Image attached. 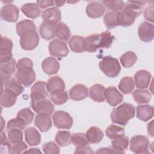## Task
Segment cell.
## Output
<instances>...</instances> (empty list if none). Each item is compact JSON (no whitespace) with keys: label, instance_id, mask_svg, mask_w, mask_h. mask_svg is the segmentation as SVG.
<instances>
[{"label":"cell","instance_id":"6da1fadb","mask_svg":"<svg viewBox=\"0 0 154 154\" xmlns=\"http://www.w3.org/2000/svg\"><path fill=\"white\" fill-rule=\"evenodd\" d=\"M145 1H129L124 8L117 12V23L123 27L131 26L135 22V19L141 14L143 7L146 4Z\"/></svg>","mask_w":154,"mask_h":154},{"label":"cell","instance_id":"7a4b0ae2","mask_svg":"<svg viewBox=\"0 0 154 154\" xmlns=\"http://www.w3.org/2000/svg\"><path fill=\"white\" fill-rule=\"evenodd\" d=\"M16 78L23 86L29 87L35 80V73L33 70V63L28 58H22L17 61Z\"/></svg>","mask_w":154,"mask_h":154},{"label":"cell","instance_id":"3957f363","mask_svg":"<svg viewBox=\"0 0 154 154\" xmlns=\"http://www.w3.org/2000/svg\"><path fill=\"white\" fill-rule=\"evenodd\" d=\"M135 108L129 103H123L114 108L111 113V119L112 123L126 126L130 119L135 116Z\"/></svg>","mask_w":154,"mask_h":154},{"label":"cell","instance_id":"277c9868","mask_svg":"<svg viewBox=\"0 0 154 154\" xmlns=\"http://www.w3.org/2000/svg\"><path fill=\"white\" fill-rule=\"evenodd\" d=\"M99 66L102 72L109 78L117 76L121 71V66L117 59L111 56L104 57L99 62Z\"/></svg>","mask_w":154,"mask_h":154},{"label":"cell","instance_id":"5b68a950","mask_svg":"<svg viewBox=\"0 0 154 154\" xmlns=\"http://www.w3.org/2000/svg\"><path fill=\"white\" fill-rule=\"evenodd\" d=\"M150 142L148 138L141 135L133 136L130 141V150L138 154L148 153Z\"/></svg>","mask_w":154,"mask_h":154},{"label":"cell","instance_id":"8992f818","mask_svg":"<svg viewBox=\"0 0 154 154\" xmlns=\"http://www.w3.org/2000/svg\"><path fill=\"white\" fill-rule=\"evenodd\" d=\"M39 40V36L36 31H28L20 36V45L23 49L31 51L38 46Z\"/></svg>","mask_w":154,"mask_h":154},{"label":"cell","instance_id":"52a82bcc","mask_svg":"<svg viewBox=\"0 0 154 154\" xmlns=\"http://www.w3.org/2000/svg\"><path fill=\"white\" fill-rule=\"evenodd\" d=\"M54 125L59 129H69L73 125V119L66 111L59 110L54 112L52 116Z\"/></svg>","mask_w":154,"mask_h":154},{"label":"cell","instance_id":"ba28073f","mask_svg":"<svg viewBox=\"0 0 154 154\" xmlns=\"http://www.w3.org/2000/svg\"><path fill=\"white\" fill-rule=\"evenodd\" d=\"M49 51L51 55L58 58L64 57L69 54L67 44L58 39H54L49 43Z\"/></svg>","mask_w":154,"mask_h":154},{"label":"cell","instance_id":"9c48e42d","mask_svg":"<svg viewBox=\"0 0 154 154\" xmlns=\"http://www.w3.org/2000/svg\"><path fill=\"white\" fill-rule=\"evenodd\" d=\"M48 96V91L46 88V83L39 81L36 82L31 88V102L40 100Z\"/></svg>","mask_w":154,"mask_h":154},{"label":"cell","instance_id":"30bf717a","mask_svg":"<svg viewBox=\"0 0 154 154\" xmlns=\"http://www.w3.org/2000/svg\"><path fill=\"white\" fill-rule=\"evenodd\" d=\"M19 8L12 4L4 5L1 10V16L4 20L8 22H15L19 17Z\"/></svg>","mask_w":154,"mask_h":154},{"label":"cell","instance_id":"8fae6325","mask_svg":"<svg viewBox=\"0 0 154 154\" xmlns=\"http://www.w3.org/2000/svg\"><path fill=\"white\" fill-rule=\"evenodd\" d=\"M138 37L144 42H151L154 37V26L148 22H143L138 28Z\"/></svg>","mask_w":154,"mask_h":154},{"label":"cell","instance_id":"7c38bea8","mask_svg":"<svg viewBox=\"0 0 154 154\" xmlns=\"http://www.w3.org/2000/svg\"><path fill=\"white\" fill-rule=\"evenodd\" d=\"M31 108L36 113H45L51 115L54 111V106L48 99H44L40 100L31 102Z\"/></svg>","mask_w":154,"mask_h":154},{"label":"cell","instance_id":"4fadbf2b","mask_svg":"<svg viewBox=\"0 0 154 154\" xmlns=\"http://www.w3.org/2000/svg\"><path fill=\"white\" fill-rule=\"evenodd\" d=\"M13 42L8 37H2L0 46V63L8 61L13 58L11 52Z\"/></svg>","mask_w":154,"mask_h":154},{"label":"cell","instance_id":"5bb4252c","mask_svg":"<svg viewBox=\"0 0 154 154\" xmlns=\"http://www.w3.org/2000/svg\"><path fill=\"white\" fill-rule=\"evenodd\" d=\"M105 99L106 102L112 106H116L122 102L123 96L115 87H109L105 90Z\"/></svg>","mask_w":154,"mask_h":154},{"label":"cell","instance_id":"9a60e30c","mask_svg":"<svg viewBox=\"0 0 154 154\" xmlns=\"http://www.w3.org/2000/svg\"><path fill=\"white\" fill-rule=\"evenodd\" d=\"M85 11L89 17L96 19L103 16L105 8L102 3L97 1H91L88 4Z\"/></svg>","mask_w":154,"mask_h":154},{"label":"cell","instance_id":"2e32d148","mask_svg":"<svg viewBox=\"0 0 154 154\" xmlns=\"http://www.w3.org/2000/svg\"><path fill=\"white\" fill-rule=\"evenodd\" d=\"M151 78L152 75L147 70H138L134 75L135 85L139 89L146 88L150 84Z\"/></svg>","mask_w":154,"mask_h":154},{"label":"cell","instance_id":"e0dca14e","mask_svg":"<svg viewBox=\"0 0 154 154\" xmlns=\"http://www.w3.org/2000/svg\"><path fill=\"white\" fill-rule=\"evenodd\" d=\"M34 124L42 132H46L49 131L52 126L49 115L45 113H38L35 116Z\"/></svg>","mask_w":154,"mask_h":154},{"label":"cell","instance_id":"ac0fdd59","mask_svg":"<svg viewBox=\"0 0 154 154\" xmlns=\"http://www.w3.org/2000/svg\"><path fill=\"white\" fill-rule=\"evenodd\" d=\"M42 17L43 21L57 24L61 20V14L60 10L57 7H51L42 11Z\"/></svg>","mask_w":154,"mask_h":154},{"label":"cell","instance_id":"d6986e66","mask_svg":"<svg viewBox=\"0 0 154 154\" xmlns=\"http://www.w3.org/2000/svg\"><path fill=\"white\" fill-rule=\"evenodd\" d=\"M57 25V24L43 21L39 28V33L41 37L46 40L54 38L55 36Z\"/></svg>","mask_w":154,"mask_h":154},{"label":"cell","instance_id":"ffe728a7","mask_svg":"<svg viewBox=\"0 0 154 154\" xmlns=\"http://www.w3.org/2000/svg\"><path fill=\"white\" fill-rule=\"evenodd\" d=\"M88 88L82 84H76L69 90L70 99L75 101H79L85 99L88 96Z\"/></svg>","mask_w":154,"mask_h":154},{"label":"cell","instance_id":"44dd1931","mask_svg":"<svg viewBox=\"0 0 154 154\" xmlns=\"http://www.w3.org/2000/svg\"><path fill=\"white\" fill-rule=\"evenodd\" d=\"M42 67L46 74L52 75L58 72L60 69V64L55 58L50 57L46 58L42 61Z\"/></svg>","mask_w":154,"mask_h":154},{"label":"cell","instance_id":"7402d4cb","mask_svg":"<svg viewBox=\"0 0 154 154\" xmlns=\"http://www.w3.org/2000/svg\"><path fill=\"white\" fill-rule=\"evenodd\" d=\"M25 138L29 146H37L40 143L41 135L34 127H29L25 131Z\"/></svg>","mask_w":154,"mask_h":154},{"label":"cell","instance_id":"603a6c76","mask_svg":"<svg viewBox=\"0 0 154 154\" xmlns=\"http://www.w3.org/2000/svg\"><path fill=\"white\" fill-rule=\"evenodd\" d=\"M153 117V108L149 105H141L137 107V117L141 121L147 122Z\"/></svg>","mask_w":154,"mask_h":154},{"label":"cell","instance_id":"cb8c5ba5","mask_svg":"<svg viewBox=\"0 0 154 154\" xmlns=\"http://www.w3.org/2000/svg\"><path fill=\"white\" fill-rule=\"evenodd\" d=\"M46 88L49 93L59 90H64L65 84L64 81L58 76L51 77L46 83Z\"/></svg>","mask_w":154,"mask_h":154},{"label":"cell","instance_id":"d4e9b609","mask_svg":"<svg viewBox=\"0 0 154 154\" xmlns=\"http://www.w3.org/2000/svg\"><path fill=\"white\" fill-rule=\"evenodd\" d=\"M105 90L104 86L101 84H96L91 86L90 88V97L95 102H102L105 100Z\"/></svg>","mask_w":154,"mask_h":154},{"label":"cell","instance_id":"484cf974","mask_svg":"<svg viewBox=\"0 0 154 154\" xmlns=\"http://www.w3.org/2000/svg\"><path fill=\"white\" fill-rule=\"evenodd\" d=\"M100 35L94 34L85 38V51L94 52L99 48Z\"/></svg>","mask_w":154,"mask_h":154},{"label":"cell","instance_id":"4316f807","mask_svg":"<svg viewBox=\"0 0 154 154\" xmlns=\"http://www.w3.org/2000/svg\"><path fill=\"white\" fill-rule=\"evenodd\" d=\"M70 49L76 53H81L85 51V38L80 35H73L69 42Z\"/></svg>","mask_w":154,"mask_h":154},{"label":"cell","instance_id":"83f0119b","mask_svg":"<svg viewBox=\"0 0 154 154\" xmlns=\"http://www.w3.org/2000/svg\"><path fill=\"white\" fill-rule=\"evenodd\" d=\"M88 141L91 144H96L102 141L103 137V133L100 129L93 126L88 129L85 134Z\"/></svg>","mask_w":154,"mask_h":154},{"label":"cell","instance_id":"f1b7e54d","mask_svg":"<svg viewBox=\"0 0 154 154\" xmlns=\"http://www.w3.org/2000/svg\"><path fill=\"white\" fill-rule=\"evenodd\" d=\"M17 100V96L8 90L5 89L1 94L0 102L2 106L10 108L13 106Z\"/></svg>","mask_w":154,"mask_h":154},{"label":"cell","instance_id":"f546056e","mask_svg":"<svg viewBox=\"0 0 154 154\" xmlns=\"http://www.w3.org/2000/svg\"><path fill=\"white\" fill-rule=\"evenodd\" d=\"M21 10L29 18L35 19L40 15V10L35 3H27L22 5Z\"/></svg>","mask_w":154,"mask_h":154},{"label":"cell","instance_id":"4dcf8cb0","mask_svg":"<svg viewBox=\"0 0 154 154\" xmlns=\"http://www.w3.org/2000/svg\"><path fill=\"white\" fill-rule=\"evenodd\" d=\"M133 99L137 103H146L152 99V94L147 90H135L132 93Z\"/></svg>","mask_w":154,"mask_h":154},{"label":"cell","instance_id":"1f68e13d","mask_svg":"<svg viewBox=\"0 0 154 154\" xmlns=\"http://www.w3.org/2000/svg\"><path fill=\"white\" fill-rule=\"evenodd\" d=\"M112 149L117 153H124L129 146V138L123 136L122 138L113 140L111 142Z\"/></svg>","mask_w":154,"mask_h":154},{"label":"cell","instance_id":"d6a6232c","mask_svg":"<svg viewBox=\"0 0 154 154\" xmlns=\"http://www.w3.org/2000/svg\"><path fill=\"white\" fill-rule=\"evenodd\" d=\"M70 30L64 23L61 22L57 25L55 35L61 40L68 41L70 37Z\"/></svg>","mask_w":154,"mask_h":154},{"label":"cell","instance_id":"836d02e7","mask_svg":"<svg viewBox=\"0 0 154 154\" xmlns=\"http://www.w3.org/2000/svg\"><path fill=\"white\" fill-rule=\"evenodd\" d=\"M106 135L111 140L118 139L125 136V129L120 126L111 125L105 131Z\"/></svg>","mask_w":154,"mask_h":154},{"label":"cell","instance_id":"e575fe53","mask_svg":"<svg viewBox=\"0 0 154 154\" xmlns=\"http://www.w3.org/2000/svg\"><path fill=\"white\" fill-rule=\"evenodd\" d=\"M119 90L124 94H128L131 93L134 89V82L130 76L123 78L119 84Z\"/></svg>","mask_w":154,"mask_h":154},{"label":"cell","instance_id":"d590c367","mask_svg":"<svg viewBox=\"0 0 154 154\" xmlns=\"http://www.w3.org/2000/svg\"><path fill=\"white\" fill-rule=\"evenodd\" d=\"M31 30L36 31V26L32 20L25 19L19 22L16 24V31L19 36H21L26 31Z\"/></svg>","mask_w":154,"mask_h":154},{"label":"cell","instance_id":"8d00e7d4","mask_svg":"<svg viewBox=\"0 0 154 154\" xmlns=\"http://www.w3.org/2000/svg\"><path fill=\"white\" fill-rule=\"evenodd\" d=\"M49 98L54 104L62 105L68 100L69 96L66 91L59 90L51 93Z\"/></svg>","mask_w":154,"mask_h":154},{"label":"cell","instance_id":"74e56055","mask_svg":"<svg viewBox=\"0 0 154 154\" xmlns=\"http://www.w3.org/2000/svg\"><path fill=\"white\" fill-rule=\"evenodd\" d=\"M72 135L69 131H59L57 132L55 136L56 143L61 146H67L70 144Z\"/></svg>","mask_w":154,"mask_h":154},{"label":"cell","instance_id":"f35d334b","mask_svg":"<svg viewBox=\"0 0 154 154\" xmlns=\"http://www.w3.org/2000/svg\"><path fill=\"white\" fill-rule=\"evenodd\" d=\"M122 65L125 68H130L135 63L137 57L132 51H128L123 54L120 58Z\"/></svg>","mask_w":154,"mask_h":154},{"label":"cell","instance_id":"ab89813d","mask_svg":"<svg viewBox=\"0 0 154 154\" xmlns=\"http://www.w3.org/2000/svg\"><path fill=\"white\" fill-rule=\"evenodd\" d=\"M5 89L10 90L17 96L20 94L24 90L23 85L14 78H11V79L5 85Z\"/></svg>","mask_w":154,"mask_h":154},{"label":"cell","instance_id":"60d3db41","mask_svg":"<svg viewBox=\"0 0 154 154\" xmlns=\"http://www.w3.org/2000/svg\"><path fill=\"white\" fill-rule=\"evenodd\" d=\"M100 35V44H99V48L103 49H108L109 48L114 40V37L111 34L109 31H103L102 33L99 34Z\"/></svg>","mask_w":154,"mask_h":154},{"label":"cell","instance_id":"b9f144b4","mask_svg":"<svg viewBox=\"0 0 154 154\" xmlns=\"http://www.w3.org/2000/svg\"><path fill=\"white\" fill-rule=\"evenodd\" d=\"M103 22L108 29H112L119 26L117 20V12L108 11L103 17Z\"/></svg>","mask_w":154,"mask_h":154},{"label":"cell","instance_id":"7bdbcfd3","mask_svg":"<svg viewBox=\"0 0 154 154\" xmlns=\"http://www.w3.org/2000/svg\"><path fill=\"white\" fill-rule=\"evenodd\" d=\"M102 3L104 5L107 10H111L112 12L121 11L125 5L123 1H103Z\"/></svg>","mask_w":154,"mask_h":154},{"label":"cell","instance_id":"ee69618b","mask_svg":"<svg viewBox=\"0 0 154 154\" xmlns=\"http://www.w3.org/2000/svg\"><path fill=\"white\" fill-rule=\"evenodd\" d=\"M17 67V63L14 58L8 61L0 63V70L3 71L11 75L14 73Z\"/></svg>","mask_w":154,"mask_h":154},{"label":"cell","instance_id":"f6af8a7d","mask_svg":"<svg viewBox=\"0 0 154 154\" xmlns=\"http://www.w3.org/2000/svg\"><path fill=\"white\" fill-rule=\"evenodd\" d=\"M71 140L76 147L89 145V142L87 140L85 134L84 133H74L72 135Z\"/></svg>","mask_w":154,"mask_h":154},{"label":"cell","instance_id":"bcb514c9","mask_svg":"<svg viewBox=\"0 0 154 154\" xmlns=\"http://www.w3.org/2000/svg\"><path fill=\"white\" fill-rule=\"evenodd\" d=\"M8 138L10 143L15 144L22 141L23 132L19 129H12L7 131Z\"/></svg>","mask_w":154,"mask_h":154},{"label":"cell","instance_id":"7dc6e473","mask_svg":"<svg viewBox=\"0 0 154 154\" xmlns=\"http://www.w3.org/2000/svg\"><path fill=\"white\" fill-rule=\"evenodd\" d=\"M28 146L23 141L19 143L15 144H11L10 143L7 146L8 152L9 153L11 154L21 153L22 152H24V151L26 150Z\"/></svg>","mask_w":154,"mask_h":154},{"label":"cell","instance_id":"c3c4849f","mask_svg":"<svg viewBox=\"0 0 154 154\" xmlns=\"http://www.w3.org/2000/svg\"><path fill=\"white\" fill-rule=\"evenodd\" d=\"M34 113L28 108L20 109L17 114V117L22 119L26 125H29L32 123L34 119Z\"/></svg>","mask_w":154,"mask_h":154},{"label":"cell","instance_id":"681fc988","mask_svg":"<svg viewBox=\"0 0 154 154\" xmlns=\"http://www.w3.org/2000/svg\"><path fill=\"white\" fill-rule=\"evenodd\" d=\"M26 123L20 118L16 117L14 119L10 120L7 125V131L12 129H19L20 130H25L26 127Z\"/></svg>","mask_w":154,"mask_h":154},{"label":"cell","instance_id":"f907efd6","mask_svg":"<svg viewBox=\"0 0 154 154\" xmlns=\"http://www.w3.org/2000/svg\"><path fill=\"white\" fill-rule=\"evenodd\" d=\"M42 149L43 152L46 154H58L60 152L59 146L52 141L45 143L42 146Z\"/></svg>","mask_w":154,"mask_h":154},{"label":"cell","instance_id":"816d5d0a","mask_svg":"<svg viewBox=\"0 0 154 154\" xmlns=\"http://www.w3.org/2000/svg\"><path fill=\"white\" fill-rule=\"evenodd\" d=\"M153 4L149 5L144 11V17L146 20L150 22H153Z\"/></svg>","mask_w":154,"mask_h":154},{"label":"cell","instance_id":"f5cc1de1","mask_svg":"<svg viewBox=\"0 0 154 154\" xmlns=\"http://www.w3.org/2000/svg\"><path fill=\"white\" fill-rule=\"evenodd\" d=\"M94 152L93 151L92 149L88 146H81V147H77L75 149V153H93Z\"/></svg>","mask_w":154,"mask_h":154},{"label":"cell","instance_id":"db71d44e","mask_svg":"<svg viewBox=\"0 0 154 154\" xmlns=\"http://www.w3.org/2000/svg\"><path fill=\"white\" fill-rule=\"evenodd\" d=\"M38 7V8H45L48 7L52 6L54 4V1H51V0H42V1H37L36 3Z\"/></svg>","mask_w":154,"mask_h":154},{"label":"cell","instance_id":"11a10c76","mask_svg":"<svg viewBox=\"0 0 154 154\" xmlns=\"http://www.w3.org/2000/svg\"><path fill=\"white\" fill-rule=\"evenodd\" d=\"M0 72L1 78V85L4 86V84L5 85L11 79V75L1 70H0Z\"/></svg>","mask_w":154,"mask_h":154},{"label":"cell","instance_id":"9f6ffc18","mask_svg":"<svg viewBox=\"0 0 154 154\" xmlns=\"http://www.w3.org/2000/svg\"><path fill=\"white\" fill-rule=\"evenodd\" d=\"M0 141H1V147H7L8 146V145L10 143V141L8 140V138H7L6 135H5V132H4V131H1V140H0Z\"/></svg>","mask_w":154,"mask_h":154},{"label":"cell","instance_id":"6f0895ef","mask_svg":"<svg viewBox=\"0 0 154 154\" xmlns=\"http://www.w3.org/2000/svg\"><path fill=\"white\" fill-rule=\"evenodd\" d=\"M96 153H116V152L109 147H103L99 149L96 152Z\"/></svg>","mask_w":154,"mask_h":154},{"label":"cell","instance_id":"680465c9","mask_svg":"<svg viewBox=\"0 0 154 154\" xmlns=\"http://www.w3.org/2000/svg\"><path fill=\"white\" fill-rule=\"evenodd\" d=\"M147 133L150 137H153V120H152L147 125Z\"/></svg>","mask_w":154,"mask_h":154},{"label":"cell","instance_id":"91938a15","mask_svg":"<svg viewBox=\"0 0 154 154\" xmlns=\"http://www.w3.org/2000/svg\"><path fill=\"white\" fill-rule=\"evenodd\" d=\"M23 153H42L40 149L38 148H31L29 150H26Z\"/></svg>","mask_w":154,"mask_h":154},{"label":"cell","instance_id":"94428289","mask_svg":"<svg viewBox=\"0 0 154 154\" xmlns=\"http://www.w3.org/2000/svg\"><path fill=\"white\" fill-rule=\"evenodd\" d=\"M65 1H54V3L55 4V5L58 7L63 6L65 4Z\"/></svg>","mask_w":154,"mask_h":154},{"label":"cell","instance_id":"6125c7cd","mask_svg":"<svg viewBox=\"0 0 154 154\" xmlns=\"http://www.w3.org/2000/svg\"><path fill=\"white\" fill-rule=\"evenodd\" d=\"M1 131H3L4 130V126L5 125V120H4V119L3 117L1 116Z\"/></svg>","mask_w":154,"mask_h":154}]
</instances>
